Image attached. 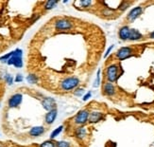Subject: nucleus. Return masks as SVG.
<instances>
[{
  "label": "nucleus",
  "mask_w": 154,
  "mask_h": 147,
  "mask_svg": "<svg viewBox=\"0 0 154 147\" xmlns=\"http://www.w3.org/2000/svg\"><path fill=\"white\" fill-rule=\"evenodd\" d=\"M79 84V80L77 77H69L64 79L61 84V88L63 90H71L77 88Z\"/></svg>",
  "instance_id": "nucleus-1"
},
{
  "label": "nucleus",
  "mask_w": 154,
  "mask_h": 147,
  "mask_svg": "<svg viewBox=\"0 0 154 147\" xmlns=\"http://www.w3.org/2000/svg\"><path fill=\"white\" fill-rule=\"evenodd\" d=\"M73 28V23L67 18H60L55 22V29L58 30H67Z\"/></svg>",
  "instance_id": "nucleus-2"
},
{
  "label": "nucleus",
  "mask_w": 154,
  "mask_h": 147,
  "mask_svg": "<svg viewBox=\"0 0 154 147\" xmlns=\"http://www.w3.org/2000/svg\"><path fill=\"white\" fill-rule=\"evenodd\" d=\"M89 116H90V113L87 110L79 111L74 118V123L78 125H83L89 120Z\"/></svg>",
  "instance_id": "nucleus-3"
},
{
  "label": "nucleus",
  "mask_w": 154,
  "mask_h": 147,
  "mask_svg": "<svg viewBox=\"0 0 154 147\" xmlns=\"http://www.w3.org/2000/svg\"><path fill=\"white\" fill-rule=\"evenodd\" d=\"M107 79L110 83L115 82L117 79V66L116 65H112L107 69Z\"/></svg>",
  "instance_id": "nucleus-4"
},
{
  "label": "nucleus",
  "mask_w": 154,
  "mask_h": 147,
  "mask_svg": "<svg viewBox=\"0 0 154 147\" xmlns=\"http://www.w3.org/2000/svg\"><path fill=\"white\" fill-rule=\"evenodd\" d=\"M132 53V50L131 48H121L116 53V56L119 60H124L128 58Z\"/></svg>",
  "instance_id": "nucleus-5"
},
{
  "label": "nucleus",
  "mask_w": 154,
  "mask_h": 147,
  "mask_svg": "<svg viewBox=\"0 0 154 147\" xmlns=\"http://www.w3.org/2000/svg\"><path fill=\"white\" fill-rule=\"evenodd\" d=\"M22 102V95L21 94H14L13 96L11 97L9 100V106L11 108L16 107Z\"/></svg>",
  "instance_id": "nucleus-6"
},
{
  "label": "nucleus",
  "mask_w": 154,
  "mask_h": 147,
  "mask_svg": "<svg viewBox=\"0 0 154 147\" xmlns=\"http://www.w3.org/2000/svg\"><path fill=\"white\" fill-rule=\"evenodd\" d=\"M56 117H57V110L56 109L48 111V113L45 115V123L46 124H52L53 123H54Z\"/></svg>",
  "instance_id": "nucleus-7"
},
{
  "label": "nucleus",
  "mask_w": 154,
  "mask_h": 147,
  "mask_svg": "<svg viewBox=\"0 0 154 147\" xmlns=\"http://www.w3.org/2000/svg\"><path fill=\"white\" fill-rule=\"evenodd\" d=\"M103 118V114L100 112H93L89 116V120L88 122L91 123H98L100 120Z\"/></svg>",
  "instance_id": "nucleus-8"
},
{
  "label": "nucleus",
  "mask_w": 154,
  "mask_h": 147,
  "mask_svg": "<svg viewBox=\"0 0 154 147\" xmlns=\"http://www.w3.org/2000/svg\"><path fill=\"white\" fill-rule=\"evenodd\" d=\"M141 13H142V8L141 7H137V8L131 10V11L129 13L128 18H129V20H131V21H133V20H135Z\"/></svg>",
  "instance_id": "nucleus-9"
},
{
  "label": "nucleus",
  "mask_w": 154,
  "mask_h": 147,
  "mask_svg": "<svg viewBox=\"0 0 154 147\" xmlns=\"http://www.w3.org/2000/svg\"><path fill=\"white\" fill-rule=\"evenodd\" d=\"M44 133H45V128L43 126H36V127H33L29 131V135L32 137H39L43 135Z\"/></svg>",
  "instance_id": "nucleus-10"
},
{
  "label": "nucleus",
  "mask_w": 154,
  "mask_h": 147,
  "mask_svg": "<svg viewBox=\"0 0 154 147\" xmlns=\"http://www.w3.org/2000/svg\"><path fill=\"white\" fill-rule=\"evenodd\" d=\"M130 31H131V29L129 28V27H123V28H121L119 30V37L122 40L129 39Z\"/></svg>",
  "instance_id": "nucleus-11"
},
{
  "label": "nucleus",
  "mask_w": 154,
  "mask_h": 147,
  "mask_svg": "<svg viewBox=\"0 0 154 147\" xmlns=\"http://www.w3.org/2000/svg\"><path fill=\"white\" fill-rule=\"evenodd\" d=\"M104 93L106 95H109V96L112 95L113 93H115V88H113L112 84L109 82L104 85Z\"/></svg>",
  "instance_id": "nucleus-12"
},
{
  "label": "nucleus",
  "mask_w": 154,
  "mask_h": 147,
  "mask_svg": "<svg viewBox=\"0 0 154 147\" xmlns=\"http://www.w3.org/2000/svg\"><path fill=\"white\" fill-rule=\"evenodd\" d=\"M142 37L141 33H140L138 30H131L130 31V36H129V39L130 40H138Z\"/></svg>",
  "instance_id": "nucleus-13"
},
{
  "label": "nucleus",
  "mask_w": 154,
  "mask_h": 147,
  "mask_svg": "<svg viewBox=\"0 0 154 147\" xmlns=\"http://www.w3.org/2000/svg\"><path fill=\"white\" fill-rule=\"evenodd\" d=\"M76 136L79 139H83L86 136V130L83 127H79L76 131Z\"/></svg>",
  "instance_id": "nucleus-14"
},
{
  "label": "nucleus",
  "mask_w": 154,
  "mask_h": 147,
  "mask_svg": "<svg viewBox=\"0 0 154 147\" xmlns=\"http://www.w3.org/2000/svg\"><path fill=\"white\" fill-rule=\"evenodd\" d=\"M40 147H56V142L53 141H45L40 145Z\"/></svg>",
  "instance_id": "nucleus-15"
},
{
  "label": "nucleus",
  "mask_w": 154,
  "mask_h": 147,
  "mask_svg": "<svg viewBox=\"0 0 154 147\" xmlns=\"http://www.w3.org/2000/svg\"><path fill=\"white\" fill-rule=\"evenodd\" d=\"M56 4H57V1H48V2H46L45 3V10H50Z\"/></svg>",
  "instance_id": "nucleus-16"
},
{
  "label": "nucleus",
  "mask_w": 154,
  "mask_h": 147,
  "mask_svg": "<svg viewBox=\"0 0 154 147\" xmlns=\"http://www.w3.org/2000/svg\"><path fill=\"white\" fill-rule=\"evenodd\" d=\"M56 147H71V146H70L69 142H64V141H61V142H56Z\"/></svg>",
  "instance_id": "nucleus-17"
},
{
  "label": "nucleus",
  "mask_w": 154,
  "mask_h": 147,
  "mask_svg": "<svg viewBox=\"0 0 154 147\" xmlns=\"http://www.w3.org/2000/svg\"><path fill=\"white\" fill-rule=\"evenodd\" d=\"M62 129H63V126H60L59 128H57V129L51 134V139H54L57 135H59V134H60V132L62 131Z\"/></svg>",
  "instance_id": "nucleus-18"
},
{
  "label": "nucleus",
  "mask_w": 154,
  "mask_h": 147,
  "mask_svg": "<svg viewBox=\"0 0 154 147\" xmlns=\"http://www.w3.org/2000/svg\"><path fill=\"white\" fill-rule=\"evenodd\" d=\"M150 37H151V38H154V31H153V32L151 33V34H150Z\"/></svg>",
  "instance_id": "nucleus-19"
}]
</instances>
